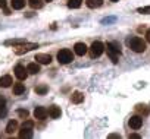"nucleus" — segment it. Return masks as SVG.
<instances>
[{
	"label": "nucleus",
	"instance_id": "obj_1",
	"mask_svg": "<svg viewBox=\"0 0 150 139\" xmlns=\"http://www.w3.org/2000/svg\"><path fill=\"white\" fill-rule=\"evenodd\" d=\"M105 50L108 51V56L112 60V63L116 64L118 60H119V56H121V47H119V44L118 43H108L105 45Z\"/></svg>",
	"mask_w": 150,
	"mask_h": 139
},
{
	"label": "nucleus",
	"instance_id": "obj_2",
	"mask_svg": "<svg viewBox=\"0 0 150 139\" xmlns=\"http://www.w3.org/2000/svg\"><path fill=\"white\" fill-rule=\"evenodd\" d=\"M128 47L134 51V53H144L146 51V43L140 38V37H131L127 40Z\"/></svg>",
	"mask_w": 150,
	"mask_h": 139
},
{
	"label": "nucleus",
	"instance_id": "obj_3",
	"mask_svg": "<svg viewBox=\"0 0 150 139\" xmlns=\"http://www.w3.org/2000/svg\"><path fill=\"white\" fill-rule=\"evenodd\" d=\"M72 60H74V54H72L71 50L63 48V50H60V51L57 53V61H59L60 64H68V63H71Z\"/></svg>",
	"mask_w": 150,
	"mask_h": 139
},
{
	"label": "nucleus",
	"instance_id": "obj_4",
	"mask_svg": "<svg viewBox=\"0 0 150 139\" xmlns=\"http://www.w3.org/2000/svg\"><path fill=\"white\" fill-rule=\"evenodd\" d=\"M103 51H105V45H103L102 41H94V43L91 44V47H90V54H91V57H100V56L103 54Z\"/></svg>",
	"mask_w": 150,
	"mask_h": 139
},
{
	"label": "nucleus",
	"instance_id": "obj_5",
	"mask_svg": "<svg viewBox=\"0 0 150 139\" xmlns=\"http://www.w3.org/2000/svg\"><path fill=\"white\" fill-rule=\"evenodd\" d=\"M15 48H16L15 50L16 54H24V53H28V51H31L34 48H38V44H35V43H24V44L16 45Z\"/></svg>",
	"mask_w": 150,
	"mask_h": 139
},
{
	"label": "nucleus",
	"instance_id": "obj_6",
	"mask_svg": "<svg viewBox=\"0 0 150 139\" xmlns=\"http://www.w3.org/2000/svg\"><path fill=\"white\" fill-rule=\"evenodd\" d=\"M128 124H129L131 129L137 130V129H140V127L143 126V117H141V116H132V117L128 120Z\"/></svg>",
	"mask_w": 150,
	"mask_h": 139
},
{
	"label": "nucleus",
	"instance_id": "obj_7",
	"mask_svg": "<svg viewBox=\"0 0 150 139\" xmlns=\"http://www.w3.org/2000/svg\"><path fill=\"white\" fill-rule=\"evenodd\" d=\"M15 76H16L19 81H24V79H27V76H28V71H27L24 66L18 64V66L15 67Z\"/></svg>",
	"mask_w": 150,
	"mask_h": 139
},
{
	"label": "nucleus",
	"instance_id": "obj_8",
	"mask_svg": "<svg viewBox=\"0 0 150 139\" xmlns=\"http://www.w3.org/2000/svg\"><path fill=\"white\" fill-rule=\"evenodd\" d=\"M47 114H49V111L44 107H35V110H34V117L37 120H44L47 117Z\"/></svg>",
	"mask_w": 150,
	"mask_h": 139
},
{
	"label": "nucleus",
	"instance_id": "obj_9",
	"mask_svg": "<svg viewBox=\"0 0 150 139\" xmlns=\"http://www.w3.org/2000/svg\"><path fill=\"white\" fill-rule=\"evenodd\" d=\"M35 60H37V63H40V64H49V63L52 61V56H50V54H44V53H38V54L35 56Z\"/></svg>",
	"mask_w": 150,
	"mask_h": 139
},
{
	"label": "nucleus",
	"instance_id": "obj_10",
	"mask_svg": "<svg viewBox=\"0 0 150 139\" xmlns=\"http://www.w3.org/2000/svg\"><path fill=\"white\" fill-rule=\"evenodd\" d=\"M87 45L84 44V43H77L74 45V51H75V54L77 56H84L86 53H87Z\"/></svg>",
	"mask_w": 150,
	"mask_h": 139
},
{
	"label": "nucleus",
	"instance_id": "obj_11",
	"mask_svg": "<svg viewBox=\"0 0 150 139\" xmlns=\"http://www.w3.org/2000/svg\"><path fill=\"white\" fill-rule=\"evenodd\" d=\"M71 101H72L74 104H81V103L84 101V94L80 92V91L72 92V95H71Z\"/></svg>",
	"mask_w": 150,
	"mask_h": 139
},
{
	"label": "nucleus",
	"instance_id": "obj_12",
	"mask_svg": "<svg viewBox=\"0 0 150 139\" xmlns=\"http://www.w3.org/2000/svg\"><path fill=\"white\" fill-rule=\"evenodd\" d=\"M12 76L11 75H5V76H2L0 78V88H9L11 85H12Z\"/></svg>",
	"mask_w": 150,
	"mask_h": 139
},
{
	"label": "nucleus",
	"instance_id": "obj_13",
	"mask_svg": "<svg viewBox=\"0 0 150 139\" xmlns=\"http://www.w3.org/2000/svg\"><path fill=\"white\" fill-rule=\"evenodd\" d=\"M49 116L52 117V119H59L60 117V108L57 107V105H52V107H49Z\"/></svg>",
	"mask_w": 150,
	"mask_h": 139
},
{
	"label": "nucleus",
	"instance_id": "obj_14",
	"mask_svg": "<svg viewBox=\"0 0 150 139\" xmlns=\"http://www.w3.org/2000/svg\"><path fill=\"white\" fill-rule=\"evenodd\" d=\"M11 5H12V9H15V10H21V9L25 8V0H12Z\"/></svg>",
	"mask_w": 150,
	"mask_h": 139
},
{
	"label": "nucleus",
	"instance_id": "obj_15",
	"mask_svg": "<svg viewBox=\"0 0 150 139\" xmlns=\"http://www.w3.org/2000/svg\"><path fill=\"white\" fill-rule=\"evenodd\" d=\"M86 5H87V8H90V9H96V8H100V6L103 5V0H87Z\"/></svg>",
	"mask_w": 150,
	"mask_h": 139
},
{
	"label": "nucleus",
	"instance_id": "obj_16",
	"mask_svg": "<svg viewBox=\"0 0 150 139\" xmlns=\"http://www.w3.org/2000/svg\"><path fill=\"white\" fill-rule=\"evenodd\" d=\"M27 71H28L30 73H33V75L38 73V72H40V63H30V64L27 66Z\"/></svg>",
	"mask_w": 150,
	"mask_h": 139
},
{
	"label": "nucleus",
	"instance_id": "obj_17",
	"mask_svg": "<svg viewBox=\"0 0 150 139\" xmlns=\"http://www.w3.org/2000/svg\"><path fill=\"white\" fill-rule=\"evenodd\" d=\"M18 129V122L16 120H11L9 123H8V126H6V133H13L15 130Z\"/></svg>",
	"mask_w": 150,
	"mask_h": 139
},
{
	"label": "nucleus",
	"instance_id": "obj_18",
	"mask_svg": "<svg viewBox=\"0 0 150 139\" xmlns=\"http://www.w3.org/2000/svg\"><path fill=\"white\" fill-rule=\"evenodd\" d=\"M25 92V87L24 84H15L13 85V95H21Z\"/></svg>",
	"mask_w": 150,
	"mask_h": 139
},
{
	"label": "nucleus",
	"instance_id": "obj_19",
	"mask_svg": "<svg viewBox=\"0 0 150 139\" xmlns=\"http://www.w3.org/2000/svg\"><path fill=\"white\" fill-rule=\"evenodd\" d=\"M135 111L140 113V114H143V116H147L149 114V107L144 105V104H137L135 105Z\"/></svg>",
	"mask_w": 150,
	"mask_h": 139
},
{
	"label": "nucleus",
	"instance_id": "obj_20",
	"mask_svg": "<svg viewBox=\"0 0 150 139\" xmlns=\"http://www.w3.org/2000/svg\"><path fill=\"white\" fill-rule=\"evenodd\" d=\"M34 91H35V94H38V95H46L47 91H49V87H47V85H37Z\"/></svg>",
	"mask_w": 150,
	"mask_h": 139
},
{
	"label": "nucleus",
	"instance_id": "obj_21",
	"mask_svg": "<svg viewBox=\"0 0 150 139\" xmlns=\"http://www.w3.org/2000/svg\"><path fill=\"white\" fill-rule=\"evenodd\" d=\"M19 138L24 139V138H33V129H25L22 127L21 132H19Z\"/></svg>",
	"mask_w": 150,
	"mask_h": 139
},
{
	"label": "nucleus",
	"instance_id": "obj_22",
	"mask_svg": "<svg viewBox=\"0 0 150 139\" xmlns=\"http://www.w3.org/2000/svg\"><path fill=\"white\" fill-rule=\"evenodd\" d=\"M83 3V0H68V8L69 9H78Z\"/></svg>",
	"mask_w": 150,
	"mask_h": 139
},
{
	"label": "nucleus",
	"instance_id": "obj_23",
	"mask_svg": "<svg viewBox=\"0 0 150 139\" xmlns=\"http://www.w3.org/2000/svg\"><path fill=\"white\" fill-rule=\"evenodd\" d=\"M28 3L33 9H40L43 8V0H28Z\"/></svg>",
	"mask_w": 150,
	"mask_h": 139
},
{
	"label": "nucleus",
	"instance_id": "obj_24",
	"mask_svg": "<svg viewBox=\"0 0 150 139\" xmlns=\"http://www.w3.org/2000/svg\"><path fill=\"white\" fill-rule=\"evenodd\" d=\"M24 43H27L25 40H8L6 41V45H19V44H24Z\"/></svg>",
	"mask_w": 150,
	"mask_h": 139
},
{
	"label": "nucleus",
	"instance_id": "obj_25",
	"mask_svg": "<svg viewBox=\"0 0 150 139\" xmlns=\"http://www.w3.org/2000/svg\"><path fill=\"white\" fill-rule=\"evenodd\" d=\"M16 113H18V116H19V117H22V119H27V117H28V114H30V113H28V110H24V108H18V111H16Z\"/></svg>",
	"mask_w": 150,
	"mask_h": 139
},
{
	"label": "nucleus",
	"instance_id": "obj_26",
	"mask_svg": "<svg viewBox=\"0 0 150 139\" xmlns=\"http://www.w3.org/2000/svg\"><path fill=\"white\" fill-rule=\"evenodd\" d=\"M138 13H143V15H150V6H146V8H138L137 9Z\"/></svg>",
	"mask_w": 150,
	"mask_h": 139
},
{
	"label": "nucleus",
	"instance_id": "obj_27",
	"mask_svg": "<svg viewBox=\"0 0 150 139\" xmlns=\"http://www.w3.org/2000/svg\"><path fill=\"white\" fill-rule=\"evenodd\" d=\"M22 127H25V129H33V127H34V122H33V120H25V122L22 123Z\"/></svg>",
	"mask_w": 150,
	"mask_h": 139
},
{
	"label": "nucleus",
	"instance_id": "obj_28",
	"mask_svg": "<svg viewBox=\"0 0 150 139\" xmlns=\"http://www.w3.org/2000/svg\"><path fill=\"white\" fill-rule=\"evenodd\" d=\"M5 105H6V100H5L2 95H0V108H3Z\"/></svg>",
	"mask_w": 150,
	"mask_h": 139
},
{
	"label": "nucleus",
	"instance_id": "obj_29",
	"mask_svg": "<svg viewBox=\"0 0 150 139\" xmlns=\"http://www.w3.org/2000/svg\"><path fill=\"white\" fill-rule=\"evenodd\" d=\"M108 138H109V139H119V138H121V135H116V133H112V135H109Z\"/></svg>",
	"mask_w": 150,
	"mask_h": 139
},
{
	"label": "nucleus",
	"instance_id": "obj_30",
	"mask_svg": "<svg viewBox=\"0 0 150 139\" xmlns=\"http://www.w3.org/2000/svg\"><path fill=\"white\" fill-rule=\"evenodd\" d=\"M129 138H132V139H140L141 136H140V135H137V133H131V135H129Z\"/></svg>",
	"mask_w": 150,
	"mask_h": 139
},
{
	"label": "nucleus",
	"instance_id": "obj_31",
	"mask_svg": "<svg viewBox=\"0 0 150 139\" xmlns=\"http://www.w3.org/2000/svg\"><path fill=\"white\" fill-rule=\"evenodd\" d=\"M146 40L150 43V28H149V29H147V32H146Z\"/></svg>",
	"mask_w": 150,
	"mask_h": 139
},
{
	"label": "nucleus",
	"instance_id": "obj_32",
	"mask_svg": "<svg viewBox=\"0 0 150 139\" xmlns=\"http://www.w3.org/2000/svg\"><path fill=\"white\" fill-rule=\"evenodd\" d=\"M0 8H6V0H0Z\"/></svg>",
	"mask_w": 150,
	"mask_h": 139
},
{
	"label": "nucleus",
	"instance_id": "obj_33",
	"mask_svg": "<svg viewBox=\"0 0 150 139\" xmlns=\"http://www.w3.org/2000/svg\"><path fill=\"white\" fill-rule=\"evenodd\" d=\"M5 15H11V10H9V9H6V8H5Z\"/></svg>",
	"mask_w": 150,
	"mask_h": 139
},
{
	"label": "nucleus",
	"instance_id": "obj_34",
	"mask_svg": "<svg viewBox=\"0 0 150 139\" xmlns=\"http://www.w3.org/2000/svg\"><path fill=\"white\" fill-rule=\"evenodd\" d=\"M110 2H119V0H110Z\"/></svg>",
	"mask_w": 150,
	"mask_h": 139
},
{
	"label": "nucleus",
	"instance_id": "obj_35",
	"mask_svg": "<svg viewBox=\"0 0 150 139\" xmlns=\"http://www.w3.org/2000/svg\"><path fill=\"white\" fill-rule=\"evenodd\" d=\"M46 2H52V0H46Z\"/></svg>",
	"mask_w": 150,
	"mask_h": 139
}]
</instances>
